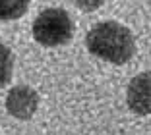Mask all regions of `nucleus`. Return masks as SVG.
<instances>
[{"label": "nucleus", "mask_w": 151, "mask_h": 135, "mask_svg": "<svg viewBox=\"0 0 151 135\" xmlns=\"http://www.w3.org/2000/svg\"><path fill=\"white\" fill-rule=\"evenodd\" d=\"M85 46L93 56L122 66L134 56L136 41L132 31L118 21H101L89 29Z\"/></svg>", "instance_id": "f257e3e1"}, {"label": "nucleus", "mask_w": 151, "mask_h": 135, "mask_svg": "<svg viewBox=\"0 0 151 135\" xmlns=\"http://www.w3.org/2000/svg\"><path fill=\"white\" fill-rule=\"evenodd\" d=\"M74 37V21L62 8H47L33 21V39L41 46H62Z\"/></svg>", "instance_id": "f03ea898"}, {"label": "nucleus", "mask_w": 151, "mask_h": 135, "mask_svg": "<svg viewBox=\"0 0 151 135\" xmlns=\"http://www.w3.org/2000/svg\"><path fill=\"white\" fill-rule=\"evenodd\" d=\"M39 108V95L29 85H16L6 96V110L18 120H29Z\"/></svg>", "instance_id": "7ed1b4c3"}, {"label": "nucleus", "mask_w": 151, "mask_h": 135, "mask_svg": "<svg viewBox=\"0 0 151 135\" xmlns=\"http://www.w3.org/2000/svg\"><path fill=\"white\" fill-rule=\"evenodd\" d=\"M149 89H151L149 71H147V74H139L138 77H134V81L130 83V87H128V106L136 114L147 116V114L151 112Z\"/></svg>", "instance_id": "20e7f679"}, {"label": "nucleus", "mask_w": 151, "mask_h": 135, "mask_svg": "<svg viewBox=\"0 0 151 135\" xmlns=\"http://www.w3.org/2000/svg\"><path fill=\"white\" fill-rule=\"evenodd\" d=\"M29 8V0H0V21L19 19Z\"/></svg>", "instance_id": "39448f33"}, {"label": "nucleus", "mask_w": 151, "mask_h": 135, "mask_svg": "<svg viewBox=\"0 0 151 135\" xmlns=\"http://www.w3.org/2000/svg\"><path fill=\"white\" fill-rule=\"evenodd\" d=\"M14 71V54L8 46L0 44V89L8 85Z\"/></svg>", "instance_id": "423d86ee"}, {"label": "nucleus", "mask_w": 151, "mask_h": 135, "mask_svg": "<svg viewBox=\"0 0 151 135\" xmlns=\"http://www.w3.org/2000/svg\"><path fill=\"white\" fill-rule=\"evenodd\" d=\"M70 2L76 8L83 10V12H93V10L101 8V6L105 4V0H70Z\"/></svg>", "instance_id": "0eeeda50"}]
</instances>
